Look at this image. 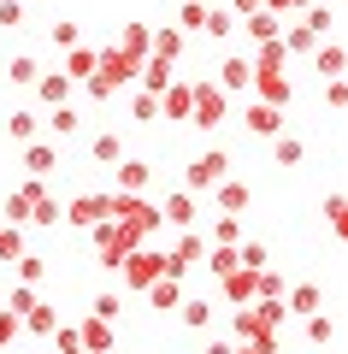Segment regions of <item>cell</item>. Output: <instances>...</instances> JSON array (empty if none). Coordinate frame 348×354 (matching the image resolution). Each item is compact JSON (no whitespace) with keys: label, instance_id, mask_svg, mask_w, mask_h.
<instances>
[{"label":"cell","instance_id":"1","mask_svg":"<svg viewBox=\"0 0 348 354\" xmlns=\"http://www.w3.org/2000/svg\"><path fill=\"white\" fill-rule=\"evenodd\" d=\"M224 113H230V95H224L219 83H207V77H195V83H189V124L219 130Z\"/></svg>","mask_w":348,"mask_h":354},{"label":"cell","instance_id":"2","mask_svg":"<svg viewBox=\"0 0 348 354\" xmlns=\"http://www.w3.org/2000/svg\"><path fill=\"white\" fill-rule=\"evenodd\" d=\"M160 278H165V254H154L148 242L118 260V283H125V290H148V283H160Z\"/></svg>","mask_w":348,"mask_h":354},{"label":"cell","instance_id":"3","mask_svg":"<svg viewBox=\"0 0 348 354\" xmlns=\"http://www.w3.org/2000/svg\"><path fill=\"white\" fill-rule=\"evenodd\" d=\"M224 177H230V153H224V148H207V153H195V160H189L183 189H189V195H201V189H219Z\"/></svg>","mask_w":348,"mask_h":354},{"label":"cell","instance_id":"4","mask_svg":"<svg viewBox=\"0 0 348 354\" xmlns=\"http://www.w3.org/2000/svg\"><path fill=\"white\" fill-rule=\"evenodd\" d=\"M160 225H172V230H195V195L189 189H172L160 201Z\"/></svg>","mask_w":348,"mask_h":354},{"label":"cell","instance_id":"5","mask_svg":"<svg viewBox=\"0 0 348 354\" xmlns=\"http://www.w3.org/2000/svg\"><path fill=\"white\" fill-rule=\"evenodd\" d=\"M242 124H248V136H284V106L248 101V113H242Z\"/></svg>","mask_w":348,"mask_h":354},{"label":"cell","instance_id":"6","mask_svg":"<svg viewBox=\"0 0 348 354\" xmlns=\"http://www.w3.org/2000/svg\"><path fill=\"white\" fill-rule=\"evenodd\" d=\"M71 330H77V348H83V354H112V325H107V319L89 313L83 325H71Z\"/></svg>","mask_w":348,"mask_h":354},{"label":"cell","instance_id":"7","mask_svg":"<svg viewBox=\"0 0 348 354\" xmlns=\"http://www.w3.org/2000/svg\"><path fill=\"white\" fill-rule=\"evenodd\" d=\"M112 177H118V183H112V189L118 195H142L154 183V171H148V160H118L112 165Z\"/></svg>","mask_w":348,"mask_h":354},{"label":"cell","instance_id":"8","mask_svg":"<svg viewBox=\"0 0 348 354\" xmlns=\"http://www.w3.org/2000/svg\"><path fill=\"white\" fill-rule=\"evenodd\" d=\"M65 218H71L77 230H89V225H100V218H107V189H95V195H77V201L65 207Z\"/></svg>","mask_w":348,"mask_h":354},{"label":"cell","instance_id":"9","mask_svg":"<svg viewBox=\"0 0 348 354\" xmlns=\"http://www.w3.org/2000/svg\"><path fill=\"white\" fill-rule=\"evenodd\" d=\"M248 88L260 95L266 106H284V101H289V77H284V71H254V83H248Z\"/></svg>","mask_w":348,"mask_h":354},{"label":"cell","instance_id":"10","mask_svg":"<svg viewBox=\"0 0 348 354\" xmlns=\"http://www.w3.org/2000/svg\"><path fill=\"white\" fill-rule=\"evenodd\" d=\"M212 83H219L224 95H242V88L254 83V65H248V59H224V65H219V77H212Z\"/></svg>","mask_w":348,"mask_h":354},{"label":"cell","instance_id":"11","mask_svg":"<svg viewBox=\"0 0 348 354\" xmlns=\"http://www.w3.org/2000/svg\"><path fill=\"white\" fill-rule=\"evenodd\" d=\"M36 95L48 106H71V77H65V71H42L36 77Z\"/></svg>","mask_w":348,"mask_h":354},{"label":"cell","instance_id":"12","mask_svg":"<svg viewBox=\"0 0 348 354\" xmlns=\"http://www.w3.org/2000/svg\"><path fill=\"white\" fill-rule=\"evenodd\" d=\"M42 124H48V136L71 142L77 130H83V113H77V106H53V113H42Z\"/></svg>","mask_w":348,"mask_h":354},{"label":"cell","instance_id":"13","mask_svg":"<svg viewBox=\"0 0 348 354\" xmlns=\"http://www.w3.org/2000/svg\"><path fill=\"white\" fill-rule=\"evenodd\" d=\"M142 295L154 301V313H172V307H183V283H177V278H160V283H148Z\"/></svg>","mask_w":348,"mask_h":354},{"label":"cell","instance_id":"14","mask_svg":"<svg viewBox=\"0 0 348 354\" xmlns=\"http://www.w3.org/2000/svg\"><path fill=\"white\" fill-rule=\"evenodd\" d=\"M24 165H30V177H48L59 165V148L53 142H24Z\"/></svg>","mask_w":348,"mask_h":354},{"label":"cell","instance_id":"15","mask_svg":"<svg viewBox=\"0 0 348 354\" xmlns=\"http://www.w3.org/2000/svg\"><path fill=\"white\" fill-rule=\"evenodd\" d=\"M242 30H248V41H254V48H266V41H277V36H284V24H277L272 12H248V18H242Z\"/></svg>","mask_w":348,"mask_h":354},{"label":"cell","instance_id":"16","mask_svg":"<svg viewBox=\"0 0 348 354\" xmlns=\"http://www.w3.org/2000/svg\"><path fill=\"white\" fill-rule=\"evenodd\" d=\"M89 160L95 165H118L125 160V142L112 136V130H100V136H89Z\"/></svg>","mask_w":348,"mask_h":354},{"label":"cell","instance_id":"17","mask_svg":"<svg viewBox=\"0 0 348 354\" xmlns=\"http://www.w3.org/2000/svg\"><path fill=\"white\" fill-rule=\"evenodd\" d=\"M248 201H254V189H248V183H237V177H224V183H219V207H224L230 218H237Z\"/></svg>","mask_w":348,"mask_h":354},{"label":"cell","instance_id":"18","mask_svg":"<svg viewBox=\"0 0 348 354\" xmlns=\"http://www.w3.org/2000/svg\"><path fill=\"white\" fill-rule=\"evenodd\" d=\"M65 77L71 83H89L95 77V48H65Z\"/></svg>","mask_w":348,"mask_h":354},{"label":"cell","instance_id":"19","mask_svg":"<svg viewBox=\"0 0 348 354\" xmlns=\"http://www.w3.org/2000/svg\"><path fill=\"white\" fill-rule=\"evenodd\" d=\"M36 130H42V113H30V106H18V113L6 118V136L12 142H36Z\"/></svg>","mask_w":348,"mask_h":354},{"label":"cell","instance_id":"20","mask_svg":"<svg viewBox=\"0 0 348 354\" xmlns=\"http://www.w3.org/2000/svg\"><path fill=\"white\" fill-rule=\"evenodd\" d=\"M224 301H248V295H254V272H248V266H237V272H224Z\"/></svg>","mask_w":348,"mask_h":354},{"label":"cell","instance_id":"21","mask_svg":"<svg viewBox=\"0 0 348 354\" xmlns=\"http://www.w3.org/2000/svg\"><path fill=\"white\" fill-rule=\"evenodd\" d=\"M18 325H30V330H36V337H53V330H59V313H53L48 301H36V307H30V313H24V319H18Z\"/></svg>","mask_w":348,"mask_h":354},{"label":"cell","instance_id":"22","mask_svg":"<svg viewBox=\"0 0 348 354\" xmlns=\"http://www.w3.org/2000/svg\"><path fill=\"white\" fill-rule=\"evenodd\" d=\"M277 48H284V53H313V48H319V36H313L307 24H289L284 36H277Z\"/></svg>","mask_w":348,"mask_h":354},{"label":"cell","instance_id":"23","mask_svg":"<svg viewBox=\"0 0 348 354\" xmlns=\"http://www.w3.org/2000/svg\"><path fill=\"white\" fill-rule=\"evenodd\" d=\"M160 113H165V118H189V83H165Z\"/></svg>","mask_w":348,"mask_h":354},{"label":"cell","instance_id":"24","mask_svg":"<svg viewBox=\"0 0 348 354\" xmlns=\"http://www.w3.org/2000/svg\"><path fill=\"white\" fill-rule=\"evenodd\" d=\"M65 218V201L59 195H36V207H30V225H59Z\"/></svg>","mask_w":348,"mask_h":354},{"label":"cell","instance_id":"25","mask_svg":"<svg viewBox=\"0 0 348 354\" xmlns=\"http://www.w3.org/2000/svg\"><path fill=\"white\" fill-rule=\"evenodd\" d=\"M6 77H12V88H36V77H42V65L30 59V53H18V59L6 65Z\"/></svg>","mask_w":348,"mask_h":354},{"label":"cell","instance_id":"26","mask_svg":"<svg viewBox=\"0 0 348 354\" xmlns=\"http://www.w3.org/2000/svg\"><path fill=\"white\" fill-rule=\"evenodd\" d=\"M201 24H207V0H183V12H177V30H183V36H201Z\"/></svg>","mask_w":348,"mask_h":354},{"label":"cell","instance_id":"27","mask_svg":"<svg viewBox=\"0 0 348 354\" xmlns=\"http://www.w3.org/2000/svg\"><path fill=\"white\" fill-rule=\"evenodd\" d=\"M237 242H242V218L219 213V225H212V248H237Z\"/></svg>","mask_w":348,"mask_h":354},{"label":"cell","instance_id":"28","mask_svg":"<svg viewBox=\"0 0 348 354\" xmlns=\"http://www.w3.org/2000/svg\"><path fill=\"white\" fill-rule=\"evenodd\" d=\"M230 30H237V18L224 12V6H207V24H201V36H212V41H224V36H230Z\"/></svg>","mask_w":348,"mask_h":354},{"label":"cell","instance_id":"29","mask_svg":"<svg viewBox=\"0 0 348 354\" xmlns=\"http://www.w3.org/2000/svg\"><path fill=\"white\" fill-rule=\"evenodd\" d=\"M0 218L24 230V225H30V195H24V189H12V195H6V207H0Z\"/></svg>","mask_w":348,"mask_h":354},{"label":"cell","instance_id":"30","mask_svg":"<svg viewBox=\"0 0 348 354\" xmlns=\"http://www.w3.org/2000/svg\"><path fill=\"white\" fill-rule=\"evenodd\" d=\"M165 83H172V65H165V59L142 65V88H148V95H165Z\"/></svg>","mask_w":348,"mask_h":354},{"label":"cell","instance_id":"31","mask_svg":"<svg viewBox=\"0 0 348 354\" xmlns=\"http://www.w3.org/2000/svg\"><path fill=\"white\" fill-rule=\"evenodd\" d=\"M183 325H189V330H207V325H212V307L201 301V295H183Z\"/></svg>","mask_w":348,"mask_h":354},{"label":"cell","instance_id":"32","mask_svg":"<svg viewBox=\"0 0 348 354\" xmlns=\"http://www.w3.org/2000/svg\"><path fill=\"white\" fill-rule=\"evenodd\" d=\"M12 266H18V278H24V283H30V290H36V283H42V278H48V260H42V254H18V260H12Z\"/></svg>","mask_w":348,"mask_h":354},{"label":"cell","instance_id":"33","mask_svg":"<svg viewBox=\"0 0 348 354\" xmlns=\"http://www.w3.org/2000/svg\"><path fill=\"white\" fill-rule=\"evenodd\" d=\"M289 313H319V283H301V290H289Z\"/></svg>","mask_w":348,"mask_h":354},{"label":"cell","instance_id":"34","mask_svg":"<svg viewBox=\"0 0 348 354\" xmlns=\"http://www.w3.org/2000/svg\"><path fill=\"white\" fill-rule=\"evenodd\" d=\"M89 313H95V319H107V325H118V290H100L95 301H89Z\"/></svg>","mask_w":348,"mask_h":354},{"label":"cell","instance_id":"35","mask_svg":"<svg viewBox=\"0 0 348 354\" xmlns=\"http://www.w3.org/2000/svg\"><path fill=\"white\" fill-rule=\"evenodd\" d=\"M319 53V77H342V48L336 41H324V48H313Z\"/></svg>","mask_w":348,"mask_h":354},{"label":"cell","instance_id":"36","mask_svg":"<svg viewBox=\"0 0 348 354\" xmlns=\"http://www.w3.org/2000/svg\"><path fill=\"white\" fill-rule=\"evenodd\" d=\"M24 18H30L24 0H0V30H24Z\"/></svg>","mask_w":348,"mask_h":354},{"label":"cell","instance_id":"37","mask_svg":"<svg viewBox=\"0 0 348 354\" xmlns=\"http://www.w3.org/2000/svg\"><path fill=\"white\" fill-rule=\"evenodd\" d=\"M207 272H212V278L237 272V248H207Z\"/></svg>","mask_w":348,"mask_h":354},{"label":"cell","instance_id":"38","mask_svg":"<svg viewBox=\"0 0 348 354\" xmlns=\"http://www.w3.org/2000/svg\"><path fill=\"white\" fill-rule=\"evenodd\" d=\"M36 301H42V295H36V290H30V283H18V290H12V295H6V313H18V319H24V313H30V307H36Z\"/></svg>","mask_w":348,"mask_h":354},{"label":"cell","instance_id":"39","mask_svg":"<svg viewBox=\"0 0 348 354\" xmlns=\"http://www.w3.org/2000/svg\"><path fill=\"white\" fill-rule=\"evenodd\" d=\"M272 142H277V165H301V153H307L301 136H272Z\"/></svg>","mask_w":348,"mask_h":354},{"label":"cell","instance_id":"40","mask_svg":"<svg viewBox=\"0 0 348 354\" xmlns=\"http://www.w3.org/2000/svg\"><path fill=\"white\" fill-rule=\"evenodd\" d=\"M331 337H336V325H331V319H324V313H307V342H319V348H324Z\"/></svg>","mask_w":348,"mask_h":354},{"label":"cell","instance_id":"41","mask_svg":"<svg viewBox=\"0 0 348 354\" xmlns=\"http://www.w3.org/2000/svg\"><path fill=\"white\" fill-rule=\"evenodd\" d=\"M130 113H136V124H154V118H160V95H148V88H142Z\"/></svg>","mask_w":348,"mask_h":354},{"label":"cell","instance_id":"42","mask_svg":"<svg viewBox=\"0 0 348 354\" xmlns=\"http://www.w3.org/2000/svg\"><path fill=\"white\" fill-rule=\"evenodd\" d=\"M307 30H313V36H324V30H331V6H313V12H307Z\"/></svg>","mask_w":348,"mask_h":354},{"label":"cell","instance_id":"43","mask_svg":"<svg viewBox=\"0 0 348 354\" xmlns=\"http://www.w3.org/2000/svg\"><path fill=\"white\" fill-rule=\"evenodd\" d=\"M48 36H53V48H77V24H53Z\"/></svg>","mask_w":348,"mask_h":354},{"label":"cell","instance_id":"44","mask_svg":"<svg viewBox=\"0 0 348 354\" xmlns=\"http://www.w3.org/2000/svg\"><path fill=\"white\" fill-rule=\"evenodd\" d=\"M12 337H18V313H6V307H0V348H6Z\"/></svg>","mask_w":348,"mask_h":354},{"label":"cell","instance_id":"45","mask_svg":"<svg viewBox=\"0 0 348 354\" xmlns=\"http://www.w3.org/2000/svg\"><path fill=\"white\" fill-rule=\"evenodd\" d=\"M324 101H331V106L348 101V83H342V77H331V83H324Z\"/></svg>","mask_w":348,"mask_h":354},{"label":"cell","instance_id":"46","mask_svg":"<svg viewBox=\"0 0 348 354\" xmlns=\"http://www.w3.org/2000/svg\"><path fill=\"white\" fill-rule=\"evenodd\" d=\"M324 218H331V230H342V195H331V201H324Z\"/></svg>","mask_w":348,"mask_h":354},{"label":"cell","instance_id":"47","mask_svg":"<svg viewBox=\"0 0 348 354\" xmlns=\"http://www.w3.org/2000/svg\"><path fill=\"white\" fill-rule=\"evenodd\" d=\"M248 12H260V0H230V18H248Z\"/></svg>","mask_w":348,"mask_h":354},{"label":"cell","instance_id":"48","mask_svg":"<svg viewBox=\"0 0 348 354\" xmlns=\"http://www.w3.org/2000/svg\"><path fill=\"white\" fill-rule=\"evenodd\" d=\"M207 354H237V348H230V342H212V348Z\"/></svg>","mask_w":348,"mask_h":354},{"label":"cell","instance_id":"49","mask_svg":"<svg viewBox=\"0 0 348 354\" xmlns=\"http://www.w3.org/2000/svg\"><path fill=\"white\" fill-rule=\"evenodd\" d=\"M284 6H319V0H284Z\"/></svg>","mask_w":348,"mask_h":354},{"label":"cell","instance_id":"50","mask_svg":"<svg viewBox=\"0 0 348 354\" xmlns=\"http://www.w3.org/2000/svg\"><path fill=\"white\" fill-rule=\"evenodd\" d=\"M237 354H260V348H254V342H242V348H237Z\"/></svg>","mask_w":348,"mask_h":354},{"label":"cell","instance_id":"51","mask_svg":"<svg viewBox=\"0 0 348 354\" xmlns=\"http://www.w3.org/2000/svg\"><path fill=\"white\" fill-rule=\"evenodd\" d=\"M53 354H83V348H53Z\"/></svg>","mask_w":348,"mask_h":354},{"label":"cell","instance_id":"52","mask_svg":"<svg viewBox=\"0 0 348 354\" xmlns=\"http://www.w3.org/2000/svg\"><path fill=\"white\" fill-rule=\"evenodd\" d=\"M24 6H42V0H24Z\"/></svg>","mask_w":348,"mask_h":354}]
</instances>
